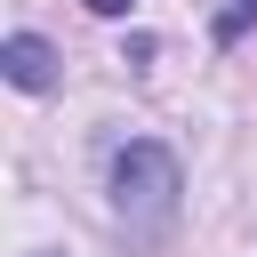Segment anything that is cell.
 Instances as JSON below:
<instances>
[{
    "label": "cell",
    "instance_id": "cell-3",
    "mask_svg": "<svg viewBox=\"0 0 257 257\" xmlns=\"http://www.w3.org/2000/svg\"><path fill=\"white\" fill-rule=\"evenodd\" d=\"M249 24H257V0H233V8H225V16H217V40H241V32H249Z\"/></svg>",
    "mask_w": 257,
    "mask_h": 257
},
{
    "label": "cell",
    "instance_id": "cell-5",
    "mask_svg": "<svg viewBox=\"0 0 257 257\" xmlns=\"http://www.w3.org/2000/svg\"><path fill=\"white\" fill-rule=\"evenodd\" d=\"M40 257H56V249H40Z\"/></svg>",
    "mask_w": 257,
    "mask_h": 257
},
{
    "label": "cell",
    "instance_id": "cell-4",
    "mask_svg": "<svg viewBox=\"0 0 257 257\" xmlns=\"http://www.w3.org/2000/svg\"><path fill=\"white\" fill-rule=\"evenodd\" d=\"M88 8H96V16H120V8H128V0H88Z\"/></svg>",
    "mask_w": 257,
    "mask_h": 257
},
{
    "label": "cell",
    "instance_id": "cell-1",
    "mask_svg": "<svg viewBox=\"0 0 257 257\" xmlns=\"http://www.w3.org/2000/svg\"><path fill=\"white\" fill-rule=\"evenodd\" d=\"M177 193H185V177H177V153H169V145L137 137V145L112 153V217H120L137 241H153V233L177 217Z\"/></svg>",
    "mask_w": 257,
    "mask_h": 257
},
{
    "label": "cell",
    "instance_id": "cell-2",
    "mask_svg": "<svg viewBox=\"0 0 257 257\" xmlns=\"http://www.w3.org/2000/svg\"><path fill=\"white\" fill-rule=\"evenodd\" d=\"M0 72H8L24 96H40V88H56V48H48L40 32H8V48H0Z\"/></svg>",
    "mask_w": 257,
    "mask_h": 257
}]
</instances>
